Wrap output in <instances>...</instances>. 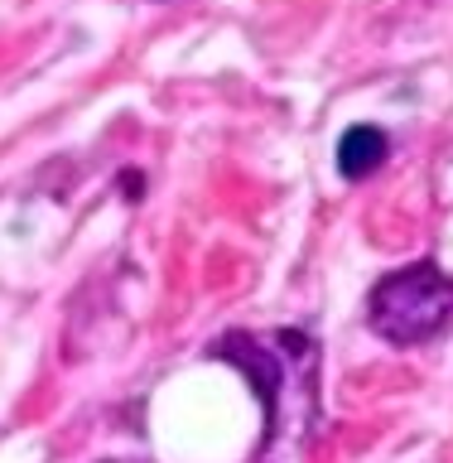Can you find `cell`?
Here are the masks:
<instances>
[{"label": "cell", "mask_w": 453, "mask_h": 463, "mask_svg": "<svg viewBox=\"0 0 453 463\" xmlns=\"http://www.w3.org/2000/svg\"><path fill=\"white\" fill-rule=\"evenodd\" d=\"M367 324L391 347L434 343L439 333L453 328V280L429 260L386 275L367 295Z\"/></svg>", "instance_id": "cell-1"}, {"label": "cell", "mask_w": 453, "mask_h": 463, "mask_svg": "<svg viewBox=\"0 0 453 463\" xmlns=\"http://www.w3.org/2000/svg\"><path fill=\"white\" fill-rule=\"evenodd\" d=\"M391 155V140L382 136L376 126H353L347 136L338 140V174L343 179H367L386 165Z\"/></svg>", "instance_id": "cell-2"}]
</instances>
